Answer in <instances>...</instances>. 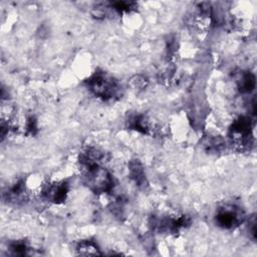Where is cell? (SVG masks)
Instances as JSON below:
<instances>
[{"label": "cell", "instance_id": "cell-7", "mask_svg": "<svg viewBox=\"0 0 257 257\" xmlns=\"http://www.w3.org/2000/svg\"><path fill=\"white\" fill-rule=\"evenodd\" d=\"M236 82L241 93H250L256 86V78L251 71H241L238 73Z\"/></svg>", "mask_w": 257, "mask_h": 257}, {"label": "cell", "instance_id": "cell-1", "mask_svg": "<svg viewBox=\"0 0 257 257\" xmlns=\"http://www.w3.org/2000/svg\"><path fill=\"white\" fill-rule=\"evenodd\" d=\"M85 84L94 96L103 100L114 99L121 91V85L117 79L104 71H95L86 79Z\"/></svg>", "mask_w": 257, "mask_h": 257}, {"label": "cell", "instance_id": "cell-13", "mask_svg": "<svg viewBox=\"0 0 257 257\" xmlns=\"http://www.w3.org/2000/svg\"><path fill=\"white\" fill-rule=\"evenodd\" d=\"M249 233L252 237L253 240L256 239V222H255V218L253 217L252 222H249Z\"/></svg>", "mask_w": 257, "mask_h": 257}, {"label": "cell", "instance_id": "cell-3", "mask_svg": "<svg viewBox=\"0 0 257 257\" xmlns=\"http://www.w3.org/2000/svg\"><path fill=\"white\" fill-rule=\"evenodd\" d=\"M231 146L237 151H245L253 145V126L248 116H240L232 123L229 130Z\"/></svg>", "mask_w": 257, "mask_h": 257}, {"label": "cell", "instance_id": "cell-4", "mask_svg": "<svg viewBox=\"0 0 257 257\" xmlns=\"http://www.w3.org/2000/svg\"><path fill=\"white\" fill-rule=\"evenodd\" d=\"M245 214L243 210L234 204H225L221 206L215 215L216 224L223 229H234L243 223Z\"/></svg>", "mask_w": 257, "mask_h": 257}, {"label": "cell", "instance_id": "cell-8", "mask_svg": "<svg viewBox=\"0 0 257 257\" xmlns=\"http://www.w3.org/2000/svg\"><path fill=\"white\" fill-rule=\"evenodd\" d=\"M128 172L131 179L139 187H145L147 185V179L144 167L139 160H133L128 165Z\"/></svg>", "mask_w": 257, "mask_h": 257}, {"label": "cell", "instance_id": "cell-5", "mask_svg": "<svg viewBox=\"0 0 257 257\" xmlns=\"http://www.w3.org/2000/svg\"><path fill=\"white\" fill-rule=\"evenodd\" d=\"M69 185L65 181L51 182L45 184L41 189V197L53 204H61L63 203L68 195Z\"/></svg>", "mask_w": 257, "mask_h": 257}, {"label": "cell", "instance_id": "cell-11", "mask_svg": "<svg viewBox=\"0 0 257 257\" xmlns=\"http://www.w3.org/2000/svg\"><path fill=\"white\" fill-rule=\"evenodd\" d=\"M30 249L24 241H14L9 244V251L12 255H27Z\"/></svg>", "mask_w": 257, "mask_h": 257}, {"label": "cell", "instance_id": "cell-12", "mask_svg": "<svg viewBox=\"0 0 257 257\" xmlns=\"http://www.w3.org/2000/svg\"><path fill=\"white\" fill-rule=\"evenodd\" d=\"M146 83H147L146 78H144L143 76H140V75L135 76V77L132 79V84H133L135 87H137L138 89H141V88H143L144 86H146Z\"/></svg>", "mask_w": 257, "mask_h": 257}, {"label": "cell", "instance_id": "cell-2", "mask_svg": "<svg viewBox=\"0 0 257 257\" xmlns=\"http://www.w3.org/2000/svg\"><path fill=\"white\" fill-rule=\"evenodd\" d=\"M84 184L95 194L110 193L114 186L112 174L101 164L82 169Z\"/></svg>", "mask_w": 257, "mask_h": 257}, {"label": "cell", "instance_id": "cell-6", "mask_svg": "<svg viewBox=\"0 0 257 257\" xmlns=\"http://www.w3.org/2000/svg\"><path fill=\"white\" fill-rule=\"evenodd\" d=\"M126 122H127L128 128L135 130L142 134L150 135V134H153V131L155 130V125L152 119L148 117L146 114H142V113L132 114L128 116Z\"/></svg>", "mask_w": 257, "mask_h": 257}, {"label": "cell", "instance_id": "cell-10", "mask_svg": "<svg viewBox=\"0 0 257 257\" xmlns=\"http://www.w3.org/2000/svg\"><path fill=\"white\" fill-rule=\"evenodd\" d=\"M75 250L79 255H101V252L96 243L90 240L80 241L76 245Z\"/></svg>", "mask_w": 257, "mask_h": 257}, {"label": "cell", "instance_id": "cell-9", "mask_svg": "<svg viewBox=\"0 0 257 257\" xmlns=\"http://www.w3.org/2000/svg\"><path fill=\"white\" fill-rule=\"evenodd\" d=\"M203 147L207 152L217 153L225 148V141L220 136H207L204 138Z\"/></svg>", "mask_w": 257, "mask_h": 257}]
</instances>
